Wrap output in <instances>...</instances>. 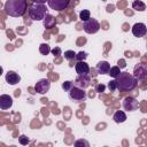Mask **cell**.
<instances>
[{"instance_id":"cell-19","label":"cell","mask_w":147,"mask_h":147,"mask_svg":"<svg viewBox=\"0 0 147 147\" xmlns=\"http://www.w3.org/2000/svg\"><path fill=\"white\" fill-rule=\"evenodd\" d=\"M39 52H40V54L41 55H48L49 53H51V47H49V45L48 44H40V46H39Z\"/></svg>"},{"instance_id":"cell-9","label":"cell","mask_w":147,"mask_h":147,"mask_svg":"<svg viewBox=\"0 0 147 147\" xmlns=\"http://www.w3.org/2000/svg\"><path fill=\"white\" fill-rule=\"evenodd\" d=\"M133 76L139 79V80H144L147 76V68L145 64L142 63H139V64H136L134 69H133Z\"/></svg>"},{"instance_id":"cell-1","label":"cell","mask_w":147,"mask_h":147,"mask_svg":"<svg viewBox=\"0 0 147 147\" xmlns=\"http://www.w3.org/2000/svg\"><path fill=\"white\" fill-rule=\"evenodd\" d=\"M5 11L11 17H21L28 9L26 0H7L5 2Z\"/></svg>"},{"instance_id":"cell-6","label":"cell","mask_w":147,"mask_h":147,"mask_svg":"<svg viewBox=\"0 0 147 147\" xmlns=\"http://www.w3.org/2000/svg\"><path fill=\"white\" fill-rule=\"evenodd\" d=\"M49 88H51V82H49L48 79H46V78L39 79V80L36 83V85H34V90H36V92L39 93V94H45V93H47V92L49 91Z\"/></svg>"},{"instance_id":"cell-4","label":"cell","mask_w":147,"mask_h":147,"mask_svg":"<svg viewBox=\"0 0 147 147\" xmlns=\"http://www.w3.org/2000/svg\"><path fill=\"white\" fill-rule=\"evenodd\" d=\"M68 95H69V99L74 102H82V101H85L87 98V94L84 91V88H80L75 85L68 91Z\"/></svg>"},{"instance_id":"cell-26","label":"cell","mask_w":147,"mask_h":147,"mask_svg":"<svg viewBox=\"0 0 147 147\" xmlns=\"http://www.w3.org/2000/svg\"><path fill=\"white\" fill-rule=\"evenodd\" d=\"M108 88L110 90V92H114V91L117 90V85H116V80H115V78L111 79V80L108 83Z\"/></svg>"},{"instance_id":"cell-13","label":"cell","mask_w":147,"mask_h":147,"mask_svg":"<svg viewBox=\"0 0 147 147\" xmlns=\"http://www.w3.org/2000/svg\"><path fill=\"white\" fill-rule=\"evenodd\" d=\"M13 106V98L8 94H1L0 95V109L7 110L11 108Z\"/></svg>"},{"instance_id":"cell-17","label":"cell","mask_w":147,"mask_h":147,"mask_svg":"<svg viewBox=\"0 0 147 147\" xmlns=\"http://www.w3.org/2000/svg\"><path fill=\"white\" fill-rule=\"evenodd\" d=\"M42 21H44L45 28H47V29H51V28H54L55 26V20H54V17L51 14H47L46 13V15H45V17H44Z\"/></svg>"},{"instance_id":"cell-7","label":"cell","mask_w":147,"mask_h":147,"mask_svg":"<svg viewBox=\"0 0 147 147\" xmlns=\"http://www.w3.org/2000/svg\"><path fill=\"white\" fill-rule=\"evenodd\" d=\"M69 2H70V0H47L49 8L53 10H56V11L64 10L68 7Z\"/></svg>"},{"instance_id":"cell-11","label":"cell","mask_w":147,"mask_h":147,"mask_svg":"<svg viewBox=\"0 0 147 147\" xmlns=\"http://www.w3.org/2000/svg\"><path fill=\"white\" fill-rule=\"evenodd\" d=\"M146 32H147V28H146V24L144 23H136L132 26V33L134 37L141 38L146 34Z\"/></svg>"},{"instance_id":"cell-30","label":"cell","mask_w":147,"mask_h":147,"mask_svg":"<svg viewBox=\"0 0 147 147\" xmlns=\"http://www.w3.org/2000/svg\"><path fill=\"white\" fill-rule=\"evenodd\" d=\"M34 3H39V5H45L47 2V0H32Z\"/></svg>"},{"instance_id":"cell-2","label":"cell","mask_w":147,"mask_h":147,"mask_svg":"<svg viewBox=\"0 0 147 147\" xmlns=\"http://www.w3.org/2000/svg\"><path fill=\"white\" fill-rule=\"evenodd\" d=\"M115 80H116L117 90L125 91V92H129L136 88L137 83H138V79L132 74H129L127 71L119 72V75L115 78Z\"/></svg>"},{"instance_id":"cell-25","label":"cell","mask_w":147,"mask_h":147,"mask_svg":"<svg viewBox=\"0 0 147 147\" xmlns=\"http://www.w3.org/2000/svg\"><path fill=\"white\" fill-rule=\"evenodd\" d=\"M76 147H80V146H85V147H88L90 144L86 141V140H83V139H79V140H76L75 144H74Z\"/></svg>"},{"instance_id":"cell-28","label":"cell","mask_w":147,"mask_h":147,"mask_svg":"<svg viewBox=\"0 0 147 147\" xmlns=\"http://www.w3.org/2000/svg\"><path fill=\"white\" fill-rule=\"evenodd\" d=\"M51 53H52L54 56H59V55H61L62 51H61V48H60L59 46H56V47H54L53 49H51Z\"/></svg>"},{"instance_id":"cell-12","label":"cell","mask_w":147,"mask_h":147,"mask_svg":"<svg viewBox=\"0 0 147 147\" xmlns=\"http://www.w3.org/2000/svg\"><path fill=\"white\" fill-rule=\"evenodd\" d=\"M5 79H6V82L9 85H16L21 80V76L17 72L13 71V70H8L7 74H6V76H5Z\"/></svg>"},{"instance_id":"cell-21","label":"cell","mask_w":147,"mask_h":147,"mask_svg":"<svg viewBox=\"0 0 147 147\" xmlns=\"http://www.w3.org/2000/svg\"><path fill=\"white\" fill-rule=\"evenodd\" d=\"M91 17V13H90V10L88 9H83L80 13H79V18L84 22V21H86V20H88Z\"/></svg>"},{"instance_id":"cell-31","label":"cell","mask_w":147,"mask_h":147,"mask_svg":"<svg viewBox=\"0 0 147 147\" xmlns=\"http://www.w3.org/2000/svg\"><path fill=\"white\" fill-rule=\"evenodd\" d=\"M125 65H126V64H125V62H124L123 60H119V61H118V67H119V68H124Z\"/></svg>"},{"instance_id":"cell-22","label":"cell","mask_w":147,"mask_h":147,"mask_svg":"<svg viewBox=\"0 0 147 147\" xmlns=\"http://www.w3.org/2000/svg\"><path fill=\"white\" fill-rule=\"evenodd\" d=\"M64 59L68 60V61H72L75 57H76V53L74 51H65L64 52Z\"/></svg>"},{"instance_id":"cell-24","label":"cell","mask_w":147,"mask_h":147,"mask_svg":"<svg viewBox=\"0 0 147 147\" xmlns=\"http://www.w3.org/2000/svg\"><path fill=\"white\" fill-rule=\"evenodd\" d=\"M72 86H74V84H72V82H70V80H65V82L62 83V88H63L64 91H67V92H68Z\"/></svg>"},{"instance_id":"cell-27","label":"cell","mask_w":147,"mask_h":147,"mask_svg":"<svg viewBox=\"0 0 147 147\" xmlns=\"http://www.w3.org/2000/svg\"><path fill=\"white\" fill-rule=\"evenodd\" d=\"M86 57H87V53L86 52H79V53L76 54V57L75 59H77L78 61H84Z\"/></svg>"},{"instance_id":"cell-15","label":"cell","mask_w":147,"mask_h":147,"mask_svg":"<svg viewBox=\"0 0 147 147\" xmlns=\"http://www.w3.org/2000/svg\"><path fill=\"white\" fill-rule=\"evenodd\" d=\"M95 68H96L98 74H100V75H108V71L110 69V64L107 61H100V62H98Z\"/></svg>"},{"instance_id":"cell-23","label":"cell","mask_w":147,"mask_h":147,"mask_svg":"<svg viewBox=\"0 0 147 147\" xmlns=\"http://www.w3.org/2000/svg\"><path fill=\"white\" fill-rule=\"evenodd\" d=\"M18 142H20L21 145L25 146V145H28V144L30 142V139H29V138H28L26 136L22 134V136H20V137H18Z\"/></svg>"},{"instance_id":"cell-3","label":"cell","mask_w":147,"mask_h":147,"mask_svg":"<svg viewBox=\"0 0 147 147\" xmlns=\"http://www.w3.org/2000/svg\"><path fill=\"white\" fill-rule=\"evenodd\" d=\"M46 13H47L46 11V7L44 5H39V3L32 5L28 10L29 17L32 21H42L45 15H46Z\"/></svg>"},{"instance_id":"cell-29","label":"cell","mask_w":147,"mask_h":147,"mask_svg":"<svg viewBox=\"0 0 147 147\" xmlns=\"http://www.w3.org/2000/svg\"><path fill=\"white\" fill-rule=\"evenodd\" d=\"M105 88H106V86H105L103 84H98V85L95 86V92H98V93H102V92L105 91Z\"/></svg>"},{"instance_id":"cell-14","label":"cell","mask_w":147,"mask_h":147,"mask_svg":"<svg viewBox=\"0 0 147 147\" xmlns=\"http://www.w3.org/2000/svg\"><path fill=\"white\" fill-rule=\"evenodd\" d=\"M75 70L78 75H88L90 72V65L85 61H78L75 64Z\"/></svg>"},{"instance_id":"cell-10","label":"cell","mask_w":147,"mask_h":147,"mask_svg":"<svg viewBox=\"0 0 147 147\" xmlns=\"http://www.w3.org/2000/svg\"><path fill=\"white\" fill-rule=\"evenodd\" d=\"M91 82V78L88 75H78V77L75 79V86H78L80 88H86L88 87Z\"/></svg>"},{"instance_id":"cell-8","label":"cell","mask_w":147,"mask_h":147,"mask_svg":"<svg viewBox=\"0 0 147 147\" xmlns=\"http://www.w3.org/2000/svg\"><path fill=\"white\" fill-rule=\"evenodd\" d=\"M138 107H139V102L132 96H126L123 100V108L127 111H134L138 109Z\"/></svg>"},{"instance_id":"cell-5","label":"cell","mask_w":147,"mask_h":147,"mask_svg":"<svg viewBox=\"0 0 147 147\" xmlns=\"http://www.w3.org/2000/svg\"><path fill=\"white\" fill-rule=\"evenodd\" d=\"M83 29H84V31L86 32V33H88V34H94V33H96L99 30H100V23L95 20V18H88V20H86V21H84V23H83Z\"/></svg>"},{"instance_id":"cell-18","label":"cell","mask_w":147,"mask_h":147,"mask_svg":"<svg viewBox=\"0 0 147 147\" xmlns=\"http://www.w3.org/2000/svg\"><path fill=\"white\" fill-rule=\"evenodd\" d=\"M132 8L138 11H144L146 9V5H145V2H142L140 0H134L132 2Z\"/></svg>"},{"instance_id":"cell-32","label":"cell","mask_w":147,"mask_h":147,"mask_svg":"<svg viewBox=\"0 0 147 147\" xmlns=\"http://www.w3.org/2000/svg\"><path fill=\"white\" fill-rule=\"evenodd\" d=\"M2 74H3V68H2L1 65H0V76H1Z\"/></svg>"},{"instance_id":"cell-20","label":"cell","mask_w":147,"mask_h":147,"mask_svg":"<svg viewBox=\"0 0 147 147\" xmlns=\"http://www.w3.org/2000/svg\"><path fill=\"white\" fill-rule=\"evenodd\" d=\"M119 72H121V68L118 65H115V67H110V69L108 71V75L113 78H116L119 75Z\"/></svg>"},{"instance_id":"cell-16","label":"cell","mask_w":147,"mask_h":147,"mask_svg":"<svg viewBox=\"0 0 147 147\" xmlns=\"http://www.w3.org/2000/svg\"><path fill=\"white\" fill-rule=\"evenodd\" d=\"M113 119L115 123L119 124V123H124L126 121V114L123 111V110H117L115 111L114 116H113Z\"/></svg>"}]
</instances>
